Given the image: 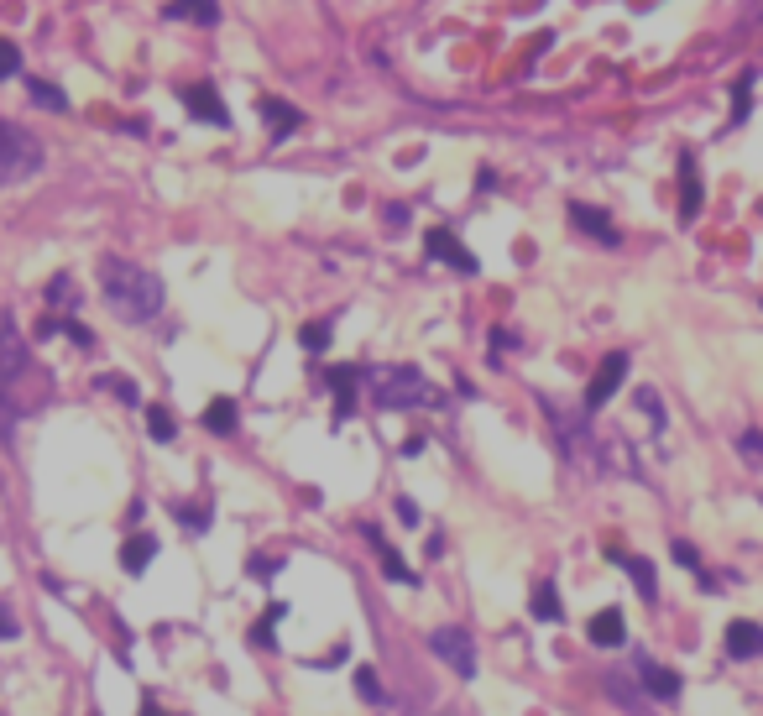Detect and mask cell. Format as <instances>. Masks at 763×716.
<instances>
[{
	"instance_id": "obj_1",
	"label": "cell",
	"mask_w": 763,
	"mask_h": 716,
	"mask_svg": "<svg viewBox=\"0 0 763 716\" xmlns=\"http://www.w3.org/2000/svg\"><path fill=\"white\" fill-rule=\"evenodd\" d=\"M100 288H105V304L126 319V325H147V319L163 314V277L121 262V257H105L100 262Z\"/></svg>"
},
{
	"instance_id": "obj_2",
	"label": "cell",
	"mask_w": 763,
	"mask_h": 716,
	"mask_svg": "<svg viewBox=\"0 0 763 716\" xmlns=\"http://www.w3.org/2000/svg\"><path fill=\"white\" fill-rule=\"evenodd\" d=\"M372 403L377 408H424V403H434V387L424 382L419 366H387V372H372Z\"/></svg>"
},
{
	"instance_id": "obj_3",
	"label": "cell",
	"mask_w": 763,
	"mask_h": 716,
	"mask_svg": "<svg viewBox=\"0 0 763 716\" xmlns=\"http://www.w3.org/2000/svg\"><path fill=\"white\" fill-rule=\"evenodd\" d=\"M42 168V147L16 121H0V183H21Z\"/></svg>"
},
{
	"instance_id": "obj_4",
	"label": "cell",
	"mask_w": 763,
	"mask_h": 716,
	"mask_svg": "<svg viewBox=\"0 0 763 716\" xmlns=\"http://www.w3.org/2000/svg\"><path fill=\"white\" fill-rule=\"evenodd\" d=\"M429 649H434V659H445L460 680H476V649H471V638L460 628H434Z\"/></svg>"
},
{
	"instance_id": "obj_5",
	"label": "cell",
	"mask_w": 763,
	"mask_h": 716,
	"mask_svg": "<svg viewBox=\"0 0 763 716\" xmlns=\"http://www.w3.org/2000/svg\"><path fill=\"white\" fill-rule=\"evenodd\" d=\"M622 377H628V356H622V351H612L607 361L596 366V377H591V387H586V408L612 403V398H617V387H622Z\"/></svg>"
},
{
	"instance_id": "obj_6",
	"label": "cell",
	"mask_w": 763,
	"mask_h": 716,
	"mask_svg": "<svg viewBox=\"0 0 763 716\" xmlns=\"http://www.w3.org/2000/svg\"><path fill=\"white\" fill-rule=\"evenodd\" d=\"M424 246H429V257H434V262H445V267H455V272H476V257L455 241V230L434 225L429 236H424Z\"/></svg>"
},
{
	"instance_id": "obj_7",
	"label": "cell",
	"mask_w": 763,
	"mask_h": 716,
	"mask_svg": "<svg viewBox=\"0 0 763 716\" xmlns=\"http://www.w3.org/2000/svg\"><path fill=\"white\" fill-rule=\"evenodd\" d=\"M21 372H27V340H21V330L0 314V382H11Z\"/></svg>"
},
{
	"instance_id": "obj_8",
	"label": "cell",
	"mask_w": 763,
	"mask_h": 716,
	"mask_svg": "<svg viewBox=\"0 0 763 716\" xmlns=\"http://www.w3.org/2000/svg\"><path fill=\"white\" fill-rule=\"evenodd\" d=\"M638 685L649 690V696H659V701L680 696V675H675V669H664V664H654V659H638Z\"/></svg>"
},
{
	"instance_id": "obj_9",
	"label": "cell",
	"mask_w": 763,
	"mask_h": 716,
	"mask_svg": "<svg viewBox=\"0 0 763 716\" xmlns=\"http://www.w3.org/2000/svg\"><path fill=\"white\" fill-rule=\"evenodd\" d=\"M183 105H189L199 121H210V126H230V115H225V105H220V95L210 84H189L183 89Z\"/></svg>"
},
{
	"instance_id": "obj_10",
	"label": "cell",
	"mask_w": 763,
	"mask_h": 716,
	"mask_svg": "<svg viewBox=\"0 0 763 716\" xmlns=\"http://www.w3.org/2000/svg\"><path fill=\"white\" fill-rule=\"evenodd\" d=\"M586 638L596 643V649H622V643H628V628H622V612H617V607L596 612V617H591V628H586Z\"/></svg>"
},
{
	"instance_id": "obj_11",
	"label": "cell",
	"mask_w": 763,
	"mask_h": 716,
	"mask_svg": "<svg viewBox=\"0 0 763 716\" xmlns=\"http://www.w3.org/2000/svg\"><path fill=\"white\" fill-rule=\"evenodd\" d=\"M257 110H262V121L272 126V136H277V142H283V136H293L298 126H304V115H298L288 100H277V95H262V105H257Z\"/></svg>"
},
{
	"instance_id": "obj_12",
	"label": "cell",
	"mask_w": 763,
	"mask_h": 716,
	"mask_svg": "<svg viewBox=\"0 0 763 716\" xmlns=\"http://www.w3.org/2000/svg\"><path fill=\"white\" fill-rule=\"evenodd\" d=\"M727 654L732 659H758L763 654V628L758 622H727Z\"/></svg>"
},
{
	"instance_id": "obj_13",
	"label": "cell",
	"mask_w": 763,
	"mask_h": 716,
	"mask_svg": "<svg viewBox=\"0 0 763 716\" xmlns=\"http://www.w3.org/2000/svg\"><path fill=\"white\" fill-rule=\"evenodd\" d=\"M356 382H361L356 366H330V387H335V424H345V413L356 408Z\"/></svg>"
},
{
	"instance_id": "obj_14",
	"label": "cell",
	"mask_w": 763,
	"mask_h": 716,
	"mask_svg": "<svg viewBox=\"0 0 763 716\" xmlns=\"http://www.w3.org/2000/svg\"><path fill=\"white\" fill-rule=\"evenodd\" d=\"M701 215V173H696V157L680 163V220H696Z\"/></svg>"
},
{
	"instance_id": "obj_15",
	"label": "cell",
	"mask_w": 763,
	"mask_h": 716,
	"mask_svg": "<svg viewBox=\"0 0 763 716\" xmlns=\"http://www.w3.org/2000/svg\"><path fill=\"white\" fill-rule=\"evenodd\" d=\"M570 220L581 225L591 241H607V246H617V230H612V220L601 215V210H591V204H570Z\"/></svg>"
},
{
	"instance_id": "obj_16",
	"label": "cell",
	"mask_w": 763,
	"mask_h": 716,
	"mask_svg": "<svg viewBox=\"0 0 763 716\" xmlns=\"http://www.w3.org/2000/svg\"><path fill=\"white\" fill-rule=\"evenodd\" d=\"M612 560H617L622 570H628V575H633V586L643 591V602H654V596H659V581H654V565H649V560H638V554H612Z\"/></svg>"
},
{
	"instance_id": "obj_17",
	"label": "cell",
	"mask_w": 763,
	"mask_h": 716,
	"mask_svg": "<svg viewBox=\"0 0 763 716\" xmlns=\"http://www.w3.org/2000/svg\"><path fill=\"white\" fill-rule=\"evenodd\" d=\"M152 554H157V539H152V534H136V539L121 544V565H126L131 575H142V570L152 565Z\"/></svg>"
},
{
	"instance_id": "obj_18",
	"label": "cell",
	"mask_w": 763,
	"mask_h": 716,
	"mask_svg": "<svg viewBox=\"0 0 763 716\" xmlns=\"http://www.w3.org/2000/svg\"><path fill=\"white\" fill-rule=\"evenodd\" d=\"M168 16H194L199 27H215V21H220V6H215V0H173Z\"/></svg>"
},
{
	"instance_id": "obj_19",
	"label": "cell",
	"mask_w": 763,
	"mask_h": 716,
	"mask_svg": "<svg viewBox=\"0 0 763 716\" xmlns=\"http://www.w3.org/2000/svg\"><path fill=\"white\" fill-rule=\"evenodd\" d=\"M204 429H210V434H230V429H236V403L215 398L210 408H204Z\"/></svg>"
},
{
	"instance_id": "obj_20",
	"label": "cell",
	"mask_w": 763,
	"mask_h": 716,
	"mask_svg": "<svg viewBox=\"0 0 763 716\" xmlns=\"http://www.w3.org/2000/svg\"><path fill=\"white\" fill-rule=\"evenodd\" d=\"M147 429H152V440H157V445H168L173 434H178V429H173V413H168L163 403H152V408H147Z\"/></svg>"
},
{
	"instance_id": "obj_21",
	"label": "cell",
	"mask_w": 763,
	"mask_h": 716,
	"mask_svg": "<svg viewBox=\"0 0 763 716\" xmlns=\"http://www.w3.org/2000/svg\"><path fill=\"white\" fill-rule=\"evenodd\" d=\"M534 617L539 622H560V596H554V586H539L534 591Z\"/></svg>"
},
{
	"instance_id": "obj_22",
	"label": "cell",
	"mask_w": 763,
	"mask_h": 716,
	"mask_svg": "<svg viewBox=\"0 0 763 716\" xmlns=\"http://www.w3.org/2000/svg\"><path fill=\"white\" fill-rule=\"evenodd\" d=\"M27 89H32V100H37V105H48V110H68V100H63V89H53V84H42V79H32Z\"/></svg>"
},
{
	"instance_id": "obj_23",
	"label": "cell",
	"mask_w": 763,
	"mask_h": 716,
	"mask_svg": "<svg viewBox=\"0 0 763 716\" xmlns=\"http://www.w3.org/2000/svg\"><path fill=\"white\" fill-rule=\"evenodd\" d=\"M382 575H387V581H403V586H413V570L398 560V549H382Z\"/></svg>"
},
{
	"instance_id": "obj_24",
	"label": "cell",
	"mask_w": 763,
	"mask_h": 716,
	"mask_svg": "<svg viewBox=\"0 0 763 716\" xmlns=\"http://www.w3.org/2000/svg\"><path fill=\"white\" fill-rule=\"evenodd\" d=\"M298 345H304V351H325V345H330V325H304V330H298Z\"/></svg>"
},
{
	"instance_id": "obj_25",
	"label": "cell",
	"mask_w": 763,
	"mask_h": 716,
	"mask_svg": "<svg viewBox=\"0 0 763 716\" xmlns=\"http://www.w3.org/2000/svg\"><path fill=\"white\" fill-rule=\"evenodd\" d=\"M356 690H361V701H382V685H377V669L372 664L356 669Z\"/></svg>"
},
{
	"instance_id": "obj_26",
	"label": "cell",
	"mask_w": 763,
	"mask_h": 716,
	"mask_svg": "<svg viewBox=\"0 0 763 716\" xmlns=\"http://www.w3.org/2000/svg\"><path fill=\"white\" fill-rule=\"evenodd\" d=\"M11 429H16V403H11V392H6V382H0V445L11 440Z\"/></svg>"
},
{
	"instance_id": "obj_27",
	"label": "cell",
	"mask_w": 763,
	"mask_h": 716,
	"mask_svg": "<svg viewBox=\"0 0 763 716\" xmlns=\"http://www.w3.org/2000/svg\"><path fill=\"white\" fill-rule=\"evenodd\" d=\"M16 68H21V53H16V42H6V37H0V79H11Z\"/></svg>"
},
{
	"instance_id": "obj_28",
	"label": "cell",
	"mask_w": 763,
	"mask_h": 716,
	"mask_svg": "<svg viewBox=\"0 0 763 716\" xmlns=\"http://www.w3.org/2000/svg\"><path fill=\"white\" fill-rule=\"evenodd\" d=\"M100 387H110V392H115V398H121V403H136V387H131L126 377H105Z\"/></svg>"
},
{
	"instance_id": "obj_29",
	"label": "cell",
	"mask_w": 763,
	"mask_h": 716,
	"mask_svg": "<svg viewBox=\"0 0 763 716\" xmlns=\"http://www.w3.org/2000/svg\"><path fill=\"white\" fill-rule=\"evenodd\" d=\"M178 518L189 528H210V513H204V507H178Z\"/></svg>"
},
{
	"instance_id": "obj_30",
	"label": "cell",
	"mask_w": 763,
	"mask_h": 716,
	"mask_svg": "<svg viewBox=\"0 0 763 716\" xmlns=\"http://www.w3.org/2000/svg\"><path fill=\"white\" fill-rule=\"evenodd\" d=\"M675 560H680L685 570H696V575H701V554L690 549V544H675Z\"/></svg>"
},
{
	"instance_id": "obj_31",
	"label": "cell",
	"mask_w": 763,
	"mask_h": 716,
	"mask_svg": "<svg viewBox=\"0 0 763 716\" xmlns=\"http://www.w3.org/2000/svg\"><path fill=\"white\" fill-rule=\"evenodd\" d=\"M0 638H16V617H11V607H0Z\"/></svg>"
},
{
	"instance_id": "obj_32",
	"label": "cell",
	"mask_w": 763,
	"mask_h": 716,
	"mask_svg": "<svg viewBox=\"0 0 763 716\" xmlns=\"http://www.w3.org/2000/svg\"><path fill=\"white\" fill-rule=\"evenodd\" d=\"M387 225H408V210H403V204H387Z\"/></svg>"
},
{
	"instance_id": "obj_33",
	"label": "cell",
	"mask_w": 763,
	"mask_h": 716,
	"mask_svg": "<svg viewBox=\"0 0 763 716\" xmlns=\"http://www.w3.org/2000/svg\"><path fill=\"white\" fill-rule=\"evenodd\" d=\"M398 518H403V523H419V507H413V502L403 497V502H398Z\"/></svg>"
},
{
	"instance_id": "obj_34",
	"label": "cell",
	"mask_w": 763,
	"mask_h": 716,
	"mask_svg": "<svg viewBox=\"0 0 763 716\" xmlns=\"http://www.w3.org/2000/svg\"><path fill=\"white\" fill-rule=\"evenodd\" d=\"M142 716H163V711H157V706H152V701H142Z\"/></svg>"
}]
</instances>
